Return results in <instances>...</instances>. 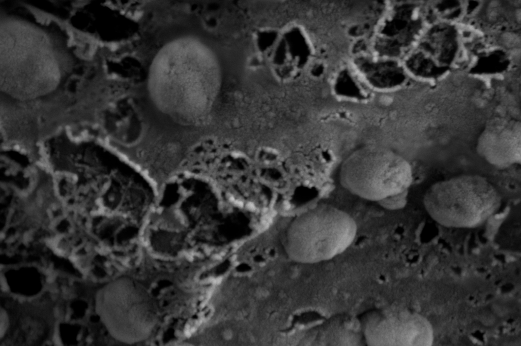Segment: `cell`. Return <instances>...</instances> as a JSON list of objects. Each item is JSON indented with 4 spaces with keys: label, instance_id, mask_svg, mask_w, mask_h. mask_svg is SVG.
I'll return each mask as SVG.
<instances>
[{
    "label": "cell",
    "instance_id": "cell-1",
    "mask_svg": "<svg viewBox=\"0 0 521 346\" xmlns=\"http://www.w3.org/2000/svg\"><path fill=\"white\" fill-rule=\"evenodd\" d=\"M205 51L191 38L176 40L159 51L151 67L149 84L162 110L179 118L195 119L202 106Z\"/></svg>",
    "mask_w": 521,
    "mask_h": 346
},
{
    "label": "cell",
    "instance_id": "cell-2",
    "mask_svg": "<svg viewBox=\"0 0 521 346\" xmlns=\"http://www.w3.org/2000/svg\"><path fill=\"white\" fill-rule=\"evenodd\" d=\"M501 198L485 178L464 175L437 182L426 191L424 207L431 217L447 227L474 228L499 208Z\"/></svg>",
    "mask_w": 521,
    "mask_h": 346
},
{
    "label": "cell",
    "instance_id": "cell-3",
    "mask_svg": "<svg viewBox=\"0 0 521 346\" xmlns=\"http://www.w3.org/2000/svg\"><path fill=\"white\" fill-rule=\"evenodd\" d=\"M356 232V222L346 212L330 205L319 204L290 224L288 252L304 262L329 260L349 246Z\"/></svg>",
    "mask_w": 521,
    "mask_h": 346
},
{
    "label": "cell",
    "instance_id": "cell-4",
    "mask_svg": "<svg viewBox=\"0 0 521 346\" xmlns=\"http://www.w3.org/2000/svg\"><path fill=\"white\" fill-rule=\"evenodd\" d=\"M340 179L343 186L362 198L379 202L408 192L412 168L403 158L379 146H367L353 153L343 162Z\"/></svg>",
    "mask_w": 521,
    "mask_h": 346
},
{
    "label": "cell",
    "instance_id": "cell-5",
    "mask_svg": "<svg viewBox=\"0 0 521 346\" xmlns=\"http://www.w3.org/2000/svg\"><path fill=\"white\" fill-rule=\"evenodd\" d=\"M96 310L111 334L123 341L139 340L144 336L142 329L149 332L154 324L149 297L125 280L113 281L99 291Z\"/></svg>",
    "mask_w": 521,
    "mask_h": 346
},
{
    "label": "cell",
    "instance_id": "cell-6",
    "mask_svg": "<svg viewBox=\"0 0 521 346\" xmlns=\"http://www.w3.org/2000/svg\"><path fill=\"white\" fill-rule=\"evenodd\" d=\"M479 155L501 169L520 162V124L514 120L497 119L485 128L478 140Z\"/></svg>",
    "mask_w": 521,
    "mask_h": 346
},
{
    "label": "cell",
    "instance_id": "cell-7",
    "mask_svg": "<svg viewBox=\"0 0 521 346\" xmlns=\"http://www.w3.org/2000/svg\"><path fill=\"white\" fill-rule=\"evenodd\" d=\"M408 192L391 196L379 202V204L388 210H398L403 208L407 202Z\"/></svg>",
    "mask_w": 521,
    "mask_h": 346
}]
</instances>
